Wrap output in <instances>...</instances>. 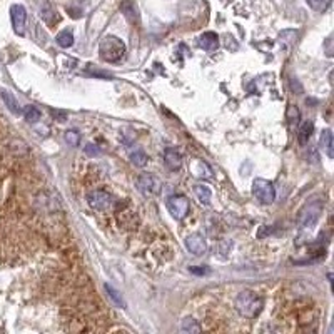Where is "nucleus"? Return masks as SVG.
Segmentation results:
<instances>
[{"instance_id":"obj_1","label":"nucleus","mask_w":334,"mask_h":334,"mask_svg":"<svg viewBox=\"0 0 334 334\" xmlns=\"http://www.w3.org/2000/svg\"><path fill=\"white\" fill-rule=\"evenodd\" d=\"M264 301L263 297L258 296L253 291H242L239 292L236 301H234V307L236 311L246 319H254V317L259 316V312L263 311Z\"/></svg>"},{"instance_id":"obj_2","label":"nucleus","mask_w":334,"mask_h":334,"mask_svg":"<svg viewBox=\"0 0 334 334\" xmlns=\"http://www.w3.org/2000/svg\"><path fill=\"white\" fill-rule=\"evenodd\" d=\"M99 54L106 62H119L125 54V44L114 35H107L101 40Z\"/></svg>"},{"instance_id":"obj_3","label":"nucleus","mask_w":334,"mask_h":334,"mask_svg":"<svg viewBox=\"0 0 334 334\" xmlns=\"http://www.w3.org/2000/svg\"><path fill=\"white\" fill-rule=\"evenodd\" d=\"M321 211H322V201L312 199L309 202H306L299 211V216H297V224H299V227L309 229L312 226H316V222L319 221Z\"/></svg>"},{"instance_id":"obj_4","label":"nucleus","mask_w":334,"mask_h":334,"mask_svg":"<svg viewBox=\"0 0 334 334\" xmlns=\"http://www.w3.org/2000/svg\"><path fill=\"white\" fill-rule=\"evenodd\" d=\"M135 186H137V191L145 197H154L160 194V189H162V182L157 176L154 174H140L135 181Z\"/></svg>"},{"instance_id":"obj_5","label":"nucleus","mask_w":334,"mask_h":334,"mask_svg":"<svg viewBox=\"0 0 334 334\" xmlns=\"http://www.w3.org/2000/svg\"><path fill=\"white\" fill-rule=\"evenodd\" d=\"M253 194L258 201H261L263 204H273L276 199V189L273 186V182L266 181V179H254L253 182Z\"/></svg>"},{"instance_id":"obj_6","label":"nucleus","mask_w":334,"mask_h":334,"mask_svg":"<svg viewBox=\"0 0 334 334\" xmlns=\"http://www.w3.org/2000/svg\"><path fill=\"white\" fill-rule=\"evenodd\" d=\"M167 206V211L171 212V216L177 219V221H181V219H184L187 216V212H189V199H187L186 196L182 194H177V196H172L167 199L165 202Z\"/></svg>"},{"instance_id":"obj_7","label":"nucleus","mask_w":334,"mask_h":334,"mask_svg":"<svg viewBox=\"0 0 334 334\" xmlns=\"http://www.w3.org/2000/svg\"><path fill=\"white\" fill-rule=\"evenodd\" d=\"M87 202L96 211H109L114 206V197L106 191H92L87 194Z\"/></svg>"},{"instance_id":"obj_8","label":"nucleus","mask_w":334,"mask_h":334,"mask_svg":"<svg viewBox=\"0 0 334 334\" xmlns=\"http://www.w3.org/2000/svg\"><path fill=\"white\" fill-rule=\"evenodd\" d=\"M10 17H12V25H14L15 34L24 35L25 25H27V14H25V9L19 4L12 5V9H10Z\"/></svg>"},{"instance_id":"obj_9","label":"nucleus","mask_w":334,"mask_h":334,"mask_svg":"<svg viewBox=\"0 0 334 334\" xmlns=\"http://www.w3.org/2000/svg\"><path fill=\"white\" fill-rule=\"evenodd\" d=\"M186 247L194 256H202L207 251V241L201 232H194L186 237Z\"/></svg>"},{"instance_id":"obj_10","label":"nucleus","mask_w":334,"mask_h":334,"mask_svg":"<svg viewBox=\"0 0 334 334\" xmlns=\"http://www.w3.org/2000/svg\"><path fill=\"white\" fill-rule=\"evenodd\" d=\"M164 162L169 171H179L182 167V155L174 147H167L164 150Z\"/></svg>"},{"instance_id":"obj_11","label":"nucleus","mask_w":334,"mask_h":334,"mask_svg":"<svg viewBox=\"0 0 334 334\" xmlns=\"http://www.w3.org/2000/svg\"><path fill=\"white\" fill-rule=\"evenodd\" d=\"M197 45L202 50H216L219 47V35L216 32H204L197 39Z\"/></svg>"},{"instance_id":"obj_12","label":"nucleus","mask_w":334,"mask_h":334,"mask_svg":"<svg viewBox=\"0 0 334 334\" xmlns=\"http://www.w3.org/2000/svg\"><path fill=\"white\" fill-rule=\"evenodd\" d=\"M319 145H321V149L326 152L327 157H329V159L334 157V150H332V134H331V130H329V129H324V130H322V132H321Z\"/></svg>"},{"instance_id":"obj_13","label":"nucleus","mask_w":334,"mask_h":334,"mask_svg":"<svg viewBox=\"0 0 334 334\" xmlns=\"http://www.w3.org/2000/svg\"><path fill=\"white\" fill-rule=\"evenodd\" d=\"M191 171L192 174L196 177H201V179H209V177L212 176V169L209 167L206 162H202V160H194V162L191 164Z\"/></svg>"},{"instance_id":"obj_14","label":"nucleus","mask_w":334,"mask_h":334,"mask_svg":"<svg viewBox=\"0 0 334 334\" xmlns=\"http://www.w3.org/2000/svg\"><path fill=\"white\" fill-rule=\"evenodd\" d=\"M312 132H314V124L311 121H306L299 125V130H297V139H299V144L304 145L307 144V140L311 139Z\"/></svg>"},{"instance_id":"obj_15","label":"nucleus","mask_w":334,"mask_h":334,"mask_svg":"<svg viewBox=\"0 0 334 334\" xmlns=\"http://www.w3.org/2000/svg\"><path fill=\"white\" fill-rule=\"evenodd\" d=\"M194 194H196L197 201H199L201 204H204V206L211 204L212 192H211V189H209L207 186H204V184H196V186H194Z\"/></svg>"},{"instance_id":"obj_16","label":"nucleus","mask_w":334,"mask_h":334,"mask_svg":"<svg viewBox=\"0 0 334 334\" xmlns=\"http://www.w3.org/2000/svg\"><path fill=\"white\" fill-rule=\"evenodd\" d=\"M54 15H55V10H54V7L50 5L49 0H42V5H40V17L44 19L47 24H52V22H54Z\"/></svg>"},{"instance_id":"obj_17","label":"nucleus","mask_w":334,"mask_h":334,"mask_svg":"<svg viewBox=\"0 0 334 334\" xmlns=\"http://www.w3.org/2000/svg\"><path fill=\"white\" fill-rule=\"evenodd\" d=\"M55 40L62 49H69V47L74 45V35H72L70 30H62V32L55 37Z\"/></svg>"},{"instance_id":"obj_18","label":"nucleus","mask_w":334,"mask_h":334,"mask_svg":"<svg viewBox=\"0 0 334 334\" xmlns=\"http://www.w3.org/2000/svg\"><path fill=\"white\" fill-rule=\"evenodd\" d=\"M181 329L184 332H199L201 324L194 319V317H184L181 322Z\"/></svg>"},{"instance_id":"obj_19","label":"nucleus","mask_w":334,"mask_h":334,"mask_svg":"<svg viewBox=\"0 0 334 334\" xmlns=\"http://www.w3.org/2000/svg\"><path fill=\"white\" fill-rule=\"evenodd\" d=\"M0 96H2L4 102L7 104V107L12 111L14 114H20V106L17 102V99H15L14 96H10V94L7 91H0Z\"/></svg>"},{"instance_id":"obj_20","label":"nucleus","mask_w":334,"mask_h":334,"mask_svg":"<svg viewBox=\"0 0 334 334\" xmlns=\"http://www.w3.org/2000/svg\"><path fill=\"white\" fill-rule=\"evenodd\" d=\"M106 291H107L109 297H111V299L114 301V304L119 306V307H125V301H124V297L121 296V292H119L117 289H114L111 284H106Z\"/></svg>"},{"instance_id":"obj_21","label":"nucleus","mask_w":334,"mask_h":334,"mask_svg":"<svg viewBox=\"0 0 334 334\" xmlns=\"http://www.w3.org/2000/svg\"><path fill=\"white\" fill-rule=\"evenodd\" d=\"M307 4L316 12H326L327 7L331 5V0H307Z\"/></svg>"},{"instance_id":"obj_22","label":"nucleus","mask_w":334,"mask_h":334,"mask_svg":"<svg viewBox=\"0 0 334 334\" xmlns=\"http://www.w3.org/2000/svg\"><path fill=\"white\" fill-rule=\"evenodd\" d=\"M65 140H67V144L70 145V147H77V145L80 144V134L77 132V130H67L65 132Z\"/></svg>"},{"instance_id":"obj_23","label":"nucleus","mask_w":334,"mask_h":334,"mask_svg":"<svg viewBox=\"0 0 334 334\" xmlns=\"http://www.w3.org/2000/svg\"><path fill=\"white\" fill-rule=\"evenodd\" d=\"M130 160H132L134 165L144 167L145 164H147V155H145V152H142V150H135V152L130 155Z\"/></svg>"},{"instance_id":"obj_24","label":"nucleus","mask_w":334,"mask_h":334,"mask_svg":"<svg viewBox=\"0 0 334 334\" xmlns=\"http://www.w3.org/2000/svg\"><path fill=\"white\" fill-rule=\"evenodd\" d=\"M25 119H27V122H37L39 119H40V111H37L35 107H32V106H29V107H25Z\"/></svg>"},{"instance_id":"obj_25","label":"nucleus","mask_w":334,"mask_h":334,"mask_svg":"<svg viewBox=\"0 0 334 334\" xmlns=\"http://www.w3.org/2000/svg\"><path fill=\"white\" fill-rule=\"evenodd\" d=\"M84 150H86L87 155H92V157L94 155H101V152H102V149L99 147L97 144H92V142H89L86 147H84Z\"/></svg>"},{"instance_id":"obj_26","label":"nucleus","mask_w":334,"mask_h":334,"mask_svg":"<svg viewBox=\"0 0 334 334\" xmlns=\"http://www.w3.org/2000/svg\"><path fill=\"white\" fill-rule=\"evenodd\" d=\"M122 10L125 12V15H127L129 20H134L135 17V10H134V5L129 2V0H125V2L122 4Z\"/></svg>"},{"instance_id":"obj_27","label":"nucleus","mask_w":334,"mask_h":334,"mask_svg":"<svg viewBox=\"0 0 334 334\" xmlns=\"http://www.w3.org/2000/svg\"><path fill=\"white\" fill-rule=\"evenodd\" d=\"M191 273L192 274H207L209 269L206 268V266H202V268H199V266H194V268H191Z\"/></svg>"}]
</instances>
